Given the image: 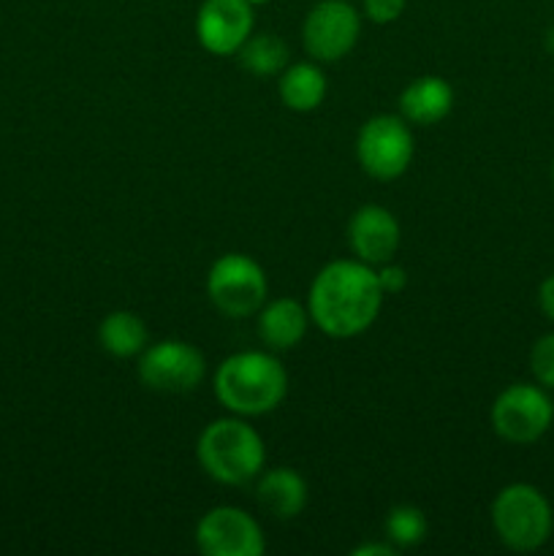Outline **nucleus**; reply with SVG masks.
Wrapping results in <instances>:
<instances>
[{
	"instance_id": "obj_1",
	"label": "nucleus",
	"mask_w": 554,
	"mask_h": 556,
	"mask_svg": "<svg viewBox=\"0 0 554 556\" xmlns=\"http://www.w3.org/2000/svg\"><path fill=\"white\" fill-rule=\"evenodd\" d=\"M383 296L378 271L369 269V264L331 261L315 275L310 286L307 313L324 334L348 340L375 324L383 307Z\"/></svg>"
},
{
	"instance_id": "obj_2",
	"label": "nucleus",
	"mask_w": 554,
	"mask_h": 556,
	"mask_svg": "<svg viewBox=\"0 0 554 556\" xmlns=\"http://www.w3.org/2000/svg\"><path fill=\"white\" fill-rule=\"evenodd\" d=\"M288 391V375L275 356L261 351L234 353L217 367L215 394L237 416H264L280 407Z\"/></svg>"
},
{
	"instance_id": "obj_3",
	"label": "nucleus",
	"mask_w": 554,
	"mask_h": 556,
	"mask_svg": "<svg viewBox=\"0 0 554 556\" xmlns=\"http://www.w3.org/2000/svg\"><path fill=\"white\" fill-rule=\"evenodd\" d=\"M201 467L210 478L226 486L250 483L264 470V440L250 424L239 418H221L201 432L196 445Z\"/></svg>"
},
{
	"instance_id": "obj_4",
	"label": "nucleus",
	"mask_w": 554,
	"mask_h": 556,
	"mask_svg": "<svg viewBox=\"0 0 554 556\" xmlns=\"http://www.w3.org/2000/svg\"><path fill=\"white\" fill-rule=\"evenodd\" d=\"M492 525L511 552H536L552 535V505L530 483H511L494 497Z\"/></svg>"
},
{
	"instance_id": "obj_5",
	"label": "nucleus",
	"mask_w": 554,
	"mask_h": 556,
	"mask_svg": "<svg viewBox=\"0 0 554 556\" xmlns=\"http://www.w3.org/2000/svg\"><path fill=\"white\" fill-rule=\"evenodd\" d=\"M266 275L253 258L228 253L212 264L206 275V296L228 318H250L266 302Z\"/></svg>"
},
{
	"instance_id": "obj_6",
	"label": "nucleus",
	"mask_w": 554,
	"mask_h": 556,
	"mask_svg": "<svg viewBox=\"0 0 554 556\" xmlns=\"http://www.w3.org/2000/svg\"><path fill=\"white\" fill-rule=\"evenodd\" d=\"M358 166L375 179L402 177L413 161V134L405 117L378 114L362 125L356 139Z\"/></svg>"
},
{
	"instance_id": "obj_7",
	"label": "nucleus",
	"mask_w": 554,
	"mask_h": 556,
	"mask_svg": "<svg viewBox=\"0 0 554 556\" xmlns=\"http://www.w3.org/2000/svg\"><path fill=\"white\" fill-rule=\"evenodd\" d=\"M554 405L546 391L530 383H514L494 400L492 429L514 445H530L549 432Z\"/></svg>"
},
{
	"instance_id": "obj_8",
	"label": "nucleus",
	"mask_w": 554,
	"mask_h": 556,
	"mask_svg": "<svg viewBox=\"0 0 554 556\" xmlns=\"http://www.w3.org/2000/svg\"><path fill=\"white\" fill-rule=\"evenodd\" d=\"M139 378L147 389L161 394H188L204 383L206 362L199 348L166 340L141 351Z\"/></svg>"
},
{
	"instance_id": "obj_9",
	"label": "nucleus",
	"mask_w": 554,
	"mask_h": 556,
	"mask_svg": "<svg viewBox=\"0 0 554 556\" xmlns=\"http://www.w3.org/2000/svg\"><path fill=\"white\" fill-rule=\"evenodd\" d=\"M362 16L345 0H320L304 16L302 38L310 58L320 63H337L358 41Z\"/></svg>"
},
{
	"instance_id": "obj_10",
	"label": "nucleus",
	"mask_w": 554,
	"mask_h": 556,
	"mask_svg": "<svg viewBox=\"0 0 554 556\" xmlns=\"http://www.w3.org/2000/svg\"><path fill=\"white\" fill-rule=\"evenodd\" d=\"M196 543L204 556H261L266 552L259 521L242 508H212L196 527Z\"/></svg>"
},
{
	"instance_id": "obj_11",
	"label": "nucleus",
	"mask_w": 554,
	"mask_h": 556,
	"mask_svg": "<svg viewBox=\"0 0 554 556\" xmlns=\"http://www.w3.org/2000/svg\"><path fill=\"white\" fill-rule=\"evenodd\" d=\"M196 36L212 54H237L253 36V3L248 0H204L196 16Z\"/></svg>"
},
{
	"instance_id": "obj_12",
	"label": "nucleus",
	"mask_w": 554,
	"mask_h": 556,
	"mask_svg": "<svg viewBox=\"0 0 554 556\" xmlns=\"http://www.w3.org/2000/svg\"><path fill=\"white\" fill-rule=\"evenodd\" d=\"M348 239L353 253L364 264H389L400 248V223L386 206L364 204L353 212L348 223Z\"/></svg>"
},
{
	"instance_id": "obj_13",
	"label": "nucleus",
	"mask_w": 554,
	"mask_h": 556,
	"mask_svg": "<svg viewBox=\"0 0 554 556\" xmlns=\"http://www.w3.org/2000/svg\"><path fill=\"white\" fill-rule=\"evenodd\" d=\"M255 500L269 516L280 521L297 519L307 505V483L291 467H275L255 483Z\"/></svg>"
},
{
	"instance_id": "obj_14",
	"label": "nucleus",
	"mask_w": 554,
	"mask_h": 556,
	"mask_svg": "<svg viewBox=\"0 0 554 556\" xmlns=\"http://www.w3.org/2000/svg\"><path fill=\"white\" fill-rule=\"evenodd\" d=\"M310 313L297 302V299H275L261 309L259 334L266 348L272 351H291L304 340Z\"/></svg>"
},
{
	"instance_id": "obj_15",
	"label": "nucleus",
	"mask_w": 554,
	"mask_h": 556,
	"mask_svg": "<svg viewBox=\"0 0 554 556\" xmlns=\"http://www.w3.org/2000/svg\"><path fill=\"white\" fill-rule=\"evenodd\" d=\"M454 106V90L440 76H421L400 96V114L413 125H435Z\"/></svg>"
},
{
	"instance_id": "obj_16",
	"label": "nucleus",
	"mask_w": 554,
	"mask_h": 556,
	"mask_svg": "<svg viewBox=\"0 0 554 556\" xmlns=\"http://www.w3.org/2000/svg\"><path fill=\"white\" fill-rule=\"evenodd\" d=\"M280 98L291 112H313L326 98V76L318 65L297 63L280 76Z\"/></svg>"
},
{
	"instance_id": "obj_17",
	"label": "nucleus",
	"mask_w": 554,
	"mask_h": 556,
	"mask_svg": "<svg viewBox=\"0 0 554 556\" xmlns=\"http://www.w3.org/2000/svg\"><path fill=\"white\" fill-rule=\"evenodd\" d=\"M98 340L103 351L117 358L139 356L147 348V326L139 315L119 309L103 318V324L98 326Z\"/></svg>"
},
{
	"instance_id": "obj_18",
	"label": "nucleus",
	"mask_w": 554,
	"mask_h": 556,
	"mask_svg": "<svg viewBox=\"0 0 554 556\" xmlns=\"http://www.w3.org/2000/svg\"><path fill=\"white\" fill-rule=\"evenodd\" d=\"M288 47L282 38L272 36V33H259V36H250L248 41L239 49V60H242L244 68L255 76H275L280 74L288 65Z\"/></svg>"
},
{
	"instance_id": "obj_19",
	"label": "nucleus",
	"mask_w": 554,
	"mask_h": 556,
	"mask_svg": "<svg viewBox=\"0 0 554 556\" xmlns=\"http://www.w3.org/2000/svg\"><path fill=\"white\" fill-rule=\"evenodd\" d=\"M427 516L418 510L416 505H396L386 516V538L394 543L396 548H411L427 538Z\"/></svg>"
},
{
	"instance_id": "obj_20",
	"label": "nucleus",
	"mask_w": 554,
	"mask_h": 556,
	"mask_svg": "<svg viewBox=\"0 0 554 556\" xmlns=\"http://www.w3.org/2000/svg\"><path fill=\"white\" fill-rule=\"evenodd\" d=\"M530 369L543 389H554V334L541 337L530 351Z\"/></svg>"
},
{
	"instance_id": "obj_21",
	"label": "nucleus",
	"mask_w": 554,
	"mask_h": 556,
	"mask_svg": "<svg viewBox=\"0 0 554 556\" xmlns=\"http://www.w3.org/2000/svg\"><path fill=\"white\" fill-rule=\"evenodd\" d=\"M405 5L407 0H364V14L375 25H389V22L400 20Z\"/></svg>"
},
{
	"instance_id": "obj_22",
	"label": "nucleus",
	"mask_w": 554,
	"mask_h": 556,
	"mask_svg": "<svg viewBox=\"0 0 554 556\" xmlns=\"http://www.w3.org/2000/svg\"><path fill=\"white\" fill-rule=\"evenodd\" d=\"M378 280H380V288H383V293H400L402 288L407 286L405 269L396 264H383V269L378 271Z\"/></svg>"
},
{
	"instance_id": "obj_23",
	"label": "nucleus",
	"mask_w": 554,
	"mask_h": 556,
	"mask_svg": "<svg viewBox=\"0 0 554 556\" xmlns=\"http://www.w3.org/2000/svg\"><path fill=\"white\" fill-rule=\"evenodd\" d=\"M538 304H541L543 315H546L549 320H554V275H549L546 280L541 282V288H538Z\"/></svg>"
},
{
	"instance_id": "obj_24",
	"label": "nucleus",
	"mask_w": 554,
	"mask_h": 556,
	"mask_svg": "<svg viewBox=\"0 0 554 556\" xmlns=\"http://www.w3.org/2000/svg\"><path fill=\"white\" fill-rule=\"evenodd\" d=\"M351 556H396L394 543H362L351 552Z\"/></svg>"
},
{
	"instance_id": "obj_25",
	"label": "nucleus",
	"mask_w": 554,
	"mask_h": 556,
	"mask_svg": "<svg viewBox=\"0 0 554 556\" xmlns=\"http://www.w3.org/2000/svg\"><path fill=\"white\" fill-rule=\"evenodd\" d=\"M546 49L554 54V25L549 27V33H546Z\"/></svg>"
},
{
	"instance_id": "obj_26",
	"label": "nucleus",
	"mask_w": 554,
	"mask_h": 556,
	"mask_svg": "<svg viewBox=\"0 0 554 556\" xmlns=\"http://www.w3.org/2000/svg\"><path fill=\"white\" fill-rule=\"evenodd\" d=\"M248 3H253V5H261V3H269V0H248Z\"/></svg>"
},
{
	"instance_id": "obj_27",
	"label": "nucleus",
	"mask_w": 554,
	"mask_h": 556,
	"mask_svg": "<svg viewBox=\"0 0 554 556\" xmlns=\"http://www.w3.org/2000/svg\"><path fill=\"white\" fill-rule=\"evenodd\" d=\"M552 182H554V161H552Z\"/></svg>"
}]
</instances>
